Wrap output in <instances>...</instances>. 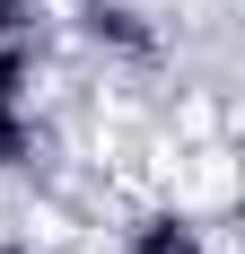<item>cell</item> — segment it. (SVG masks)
<instances>
[{
	"instance_id": "6da1fadb",
	"label": "cell",
	"mask_w": 245,
	"mask_h": 254,
	"mask_svg": "<svg viewBox=\"0 0 245 254\" xmlns=\"http://www.w3.org/2000/svg\"><path fill=\"white\" fill-rule=\"evenodd\" d=\"M79 9V44L88 53H105V62H131V70H158V62H167V26L149 18L140 0H70Z\"/></svg>"
},
{
	"instance_id": "7a4b0ae2",
	"label": "cell",
	"mask_w": 245,
	"mask_h": 254,
	"mask_svg": "<svg viewBox=\"0 0 245 254\" xmlns=\"http://www.w3.org/2000/svg\"><path fill=\"white\" fill-rule=\"evenodd\" d=\"M53 158V131H44V114H35V97H0V176H35Z\"/></svg>"
},
{
	"instance_id": "3957f363",
	"label": "cell",
	"mask_w": 245,
	"mask_h": 254,
	"mask_svg": "<svg viewBox=\"0 0 245 254\" xmlns=\"http://www.w3.org/2000/svg\"><path fill=\"white\" fill-rule=\"evenodd\" d=\"M114 254H210V228L184 219V210H140V219L122 228Z\"/></svg>"
},
{
	"instance_id": "277c9868",
	"label": "cell",
	"mask_w": 245,
	"mask_h": 254,
	"mask_svg": "<svg viewBox=\"0 0 245 254\" xmlns=\"http://www.w3.org/2000/svg\"><path fill=\"white\" fill-rule=\"evenodd\" d=\"M35 79H44V35H0V97H35Z\"/></svg>"
},
{
	"instance_id": "5b68a950",
	"label": "cell",
	"mask_w": 245,
	"mask_h": 254,
	"mask_svg": "<svg viewBox=\"0 0 245 254\" xmlns=\"http://www.w3.org/2000/svg\"><path fill=\"white\" fill-rule=\"evenodd\" d=\"M35 18H44L35 0H0V35H35Z\"/></svg>"
},
{
	"instance_id": "8992f818",
	"label": "cell",
	"mask_w": 245,
	"mask_h": 254,
	"mask_svg": "<svg viewBox=\"0 0 245 254\" xmlns=\"http://www.w3.org/2000/svg\"><path fill=\"white\" fill-rule=\"evenodd\" d=\"M0 254H35V237H26V228H0Z\"/></svg>"
},
{
	"instance_id": "52a82bcc",
	"label": "cell",
	"mask_w": 245,
	"mask_h": 254,
	"mask_svg": "<svg viewBox=\"0 0 245 254\" xmlns=\"http://www.w3.org/2000/svg\"><path fill=\"white\" fill-rule=\"evenodd\" d=\"M35 9H53V0H35Z\"/></svg>"
}]
</instances>
